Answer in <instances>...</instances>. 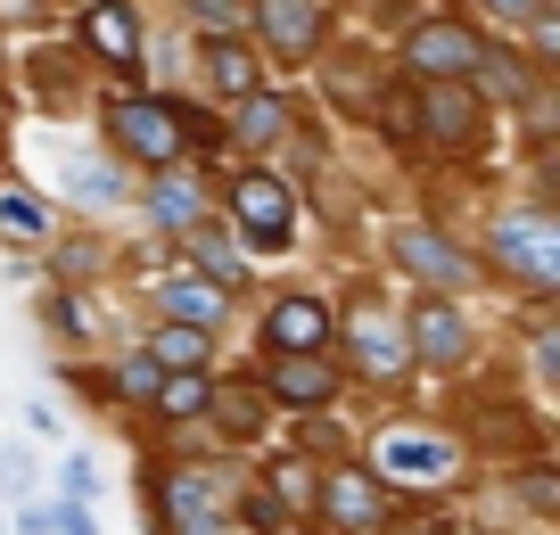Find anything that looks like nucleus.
<instances>
[{"label": "nucleus", "instance_id": "1", "mask_svg": "<svg viewBox=\"0 0 560 535\" xmlns=\"http://www.w3.org/2000/svg\"><path fill=\"white\" fill-rule=\"evenodd\" d=\"M494 264H503L520 289H560V223L552 214H503L494 223Z\"/></svg>", "mask_w": 560, "mask_h": 535}, {"label": "nucleus", "instance_id": "2", "mask_svg": "<svg viewBox=\"0 0 560 535\" xmlns=\"http://www.w3.org/2000/svg\"><path fill=\"white\" fill-rule=\"evenodd\" d=\"M182 107H165V100H116L107 107V140L116 149H132L140 165H158V173H174V156H182Z\"/></svg>", "mask_w": 560, "mask_h": 535}, {"label": "nucleus", "instance_id": "3", "mask_svg": "<svg viewBox=\"0 0 560 535\" xmlns=\"http://www.w3.org/2000/svg\"><path fill=\"white\" fill-rule=\"evenodd\" d=\"M231 214H240L256 256H280V247L298 240V231H289V190H280L272 173H240V182H231Z\"/></svg>", "mask_w": 560, "mask_h": 535}, {"label": "nucleus", "instance_id": "4", "mask_svg": "<svg viewBox=\"0 0 560 535\" xmlns=\"http://www.w3.org/2000/svg\"><path fill=\"white\" fill-rule=\"evenodd\" d=\"M404 58H412L420 83H470L478 58H487V42H478L470 25H420V34L404 42Z\"/></svg>", "mask_w": 560, "mask_h": 535}, {"label": "nucleus", "instance_id": "5", "mask_svg": "<svg viewBox=\"0 0 560 535\" xmlns=\"http://www.w3.org/2000/svg\"><path fill=\"white\" fill-rule=\"evenodd\" d=\"M396 264L412 280H429V289H470V256H462L445 231H429V223H396Z\"/></svg>", "mask_w": 560, "mask_h": 535}, {"label": "nucleus", "instance_id": "6", "mask_svg": "<svg viewBox=\"0 0 560 535\" xmlns=\"http://www.w3.org/2000/svg\"><path fill=\"white\" fill-rule=\"evenodd\" d=\"M256 34L272 58H314L322 50V0H256Z\"/></svg>", "mask_w": 560, "mask_h": 535}, {"label": "nucleus", "instance_id": "7", "mask_svg": "<svg viewBox=\"0 0 560 535\" xmlns=\"http://www.w3.org/2000/svg\"><path fill=\"white\" fill-rule=\"evenodd\" d=\"M165 519H174V535H223V478L174 469L165 478Z\"/></svg>", "mask_w": 560, "mask_h": 535}, {"label": "nucleus", "instance_id": "8", "mask_svg": "<svg viewBox=\"0 0 560 535\" xmlns=\"http://www.w3.org/2000/svg\"><path fill=\"white\" fill-rule=\"evenodd\" d=\"M322 511H330V527L371 535V527H380V511H387V495H380V469H338V478L322 486Z\"/></svg>", "mask_w": 560, "mask_h": 535}, {"label": "nucleus", "instance_id": "9", "mask_svg": "<svg viewBox=\"0 0 560 535\" xmlns=\"http://www.w3.org/2000/svg\"><path fill=\"white\" fill-rule=\"evenodd\" d=\"M420 124H429L438 149H470L478 140V100L462 83H420Z\"/></svg>", "mask_w": 560, "mask_h": 535}, {"label": "nucleus", "instance_id": "10", "mask_svg": "<svg viewBox=\"0 0 560 535\" xmlns=\"http://www.w3.org/2000/svg\"><path fill=\"white\" fill-rule=\"evenodd\" d=\"M83 42H91L116 74H140V25H132V9H124V0H91V9H83Z\"/></svg>", "mask_w": 560, "mask_h": 535}, {"label": "nucleus", "instance_id": "11", "mask_svg": "<svg viewBox=\"0 0 560 535\" xmlns=\"http://www.w3.org/2000/svg\"><path fill=\"white\" fill-rule=\"evenodd\" d=\"M412 354H420V363H462V354H470V322H462L445 296H420V313H412Z\"/></svg>", "mask_w": 560, "mask_h": 535}, {"label": "nucleus", "instance_id": "12", "mask_svg": "<svg viewBox=\"0 0 560 535\" xmlns=\"http://www.w3.org/2000/svg\"><path fill=\"white\" fill-rule=\"evenodd\" d=\"M264 338H272V354H322V346H330V313H322L314 296H280Z\"/></svg>", "mask_w": 560, "mask_h": 535}, {"label": "nucleus", "instance_id": "13", "mask_svg": "<svg viewBox=\"0 0 560 535\" xmlns=\"http://www.w3.org/2000/svg\"><path fill=\"white\" fill-rule=\"evenodd\" d=\"M158 305H165V322H182V329H214L231 313V296L214 289V280H198V272H174V280H158Z\"/></svg>", "mask_w": 560, "mask_h": 535}, {"label": "nucleus", "instance_id": "14", "mask_svg": "<svg viewBox=\"0 0 560 535\" xmlns=\"http://www.w3.org/2000/svg\"><path fill=\"white\" fill-rule=\"evenodd\" d=\"M272 396H280V404H305V412H314V404H330V396H338V371L322 363V354H272Z\"/></svg>", "mask_w": 560, "mask_h": 535}, {"label": "nucleus", "instance_id": "15", "mask_svg": "<svg viewBox=\"0 0 560 535\" xmlns=\"http://www.w3.org/2000/svg\"><path fill=\"white\" fill-rule=\"evenodd\" d=\"M207 91H223V100H247V91H264V83H256V58H247L231 34L207 42Z\"/></svg>", "mask_w": 560, "mask_h": 535}, {"label": "nucleus", "instance_id": "16", "mask_svg": "<svg viewBox=\"0 0 560 535\" xmlns=\"http://www.w3.org/2000/svg\"><path fill=\"white\" fill-rule=\"evenodd\" d=\"M207 354H214V338L207 329H182V322H165L158 338H149V363L158 371H207Z\"/></svg>", "mask_w": 560, "mask_h": 535}, {"label": "nucleus", "instance_id": "17", "mask_svg": "<svg viewBox=\"0 0 560 535\" xmlns=\"http://www.w3.org/2000/svg\"><path fill=\"white\" fill-rule=\"evenodd\" d=\"M240 116H231V132H240V149H264V140L289 132V107L272 100V91H247V100H231Z\"/></svg>", "mask_w": 560, "mask_h": 535}, {"label": "nucleus", "instance_id": "18", "mask_svg": "<svg viewBox=\"0 0 560 535\" xmlns=\"http://www.w3.org/2000/svg\"><path fill=\"white\" fill-rule=\"evenodd\" d=\"M149 214H158L165 231H198V214H207V207H198V182H190V173H158Z\"/></svg>", "mask_w": 560, "mask_h": 535}, {"label": "nucleus", "instance_id": "19", "mask_svg": "<svg viewBox=\"0 0 560 535\" xmlns=\"http://www.w3.org/2000/svg\"><path fill=\"white\" fill-rule=\"evenodd\" d=\"M0 231L9 240H50V207L34 190H0Z\"/></svg>", "mask_w": 560, "mask_h": 535}, {"label": "nucleus", "instance_id": "20", "mask_svg": "<svg viewBox=\"0 0 560 535\" xmlns=\"http://www.w3.org/2000/svg\"><path fill=\"white\" fill-rule=\"evenodd\" d=\"M354 346H363V363L380 371V380H396V371H404V346L387 338V322H371V313H354Z\"/></svg>", "mask_w": 560, "mask_h": 535}, {"label": "nucleus", "instance_id": "21", "mask_svg": "<svg viewBox=\"0 0 560 535\" xmlns=\"http://www.w3.org/2000/svg\"><path fill=\"white\" fill-rule=\"evenodd\" d=\"M207 396H214V387L198 380V371H165V380H158V412H174V420L207 412Z\"/></svg>", "mask_w": 560, "mask_h": 535}, {"label": "nucleus", "instance_id": "22", "mask_svg": "<svg viewBox=\"0 0 560 535\" xmlns=\"http://www.w3.org/2000/svg\"><path fill=\"white\" fill-rule=\"evenodd\" d=\"M198 264H207V272H214V289H240V280H247V264L240 256H231V240H214V231H198Z\"/></svg>", "mask_w": 560, "mask_h": 535}, {"label": "nucleus", "instance_id": "23", "mask_svg": "<svg viewBox=\"0 0 560 535\" xmlns=\"http://www.w3.org/2000/svg\"><path fill=\"white\" fill-rule=\"evenodd\" d=\"M214 420H223L231 437H256V429H264V412H256V396H247V387H231V396H214Z\"/></svg>", "mask_w": 560, "mask_h": 535}, {"label": "nucleus", "instance_id": "24", "mask_svg": "<svg viewBox=\"0 0 560 535\" xmlns=\"http://www.w3.org/2000/svg\"><path fill=\"white\" fill-rule=\"evenodd\" d=\"M74 198H83V207H116L124 182H116L107 165H74Z\"/></svg>", "mask_w": 560, "mask_h": 535}, {"label": "nucleus", "instance_id": "25", "mask_svg": "<svg viewBox=\"0 0 560 535\" xmlns=\"http://www.w3.org/2000/svg\"><path fill=\"white\" fill-rule=\"evenodd\" d=\"M478 91H494V100H520V91H527V74L520 67H511V58H478Z\"/></svg>", "mask_w": 560, "mask_h": 535}, {"label": "nucleus", "instance_id": "26", "mask_svg": "<svg viewBox=\"0 0 560 535\" xmlns=\"http://www.w3.org/2000/svg\"><path fill=\"white\" fill-rule=\"evenodd\" d=\"M58 478H67V502H91V495H100V478H91V453H67V462H58Z\"/></svg>", "mask_w": 560, "mask_h": 535}, {"label": "nucleus", "instance_id": "27", "mask_svg": "<svg viewBox=\"0 0 560 535\" xmlns=\"http://www.w3.org/2000/svg\"><path fill=\"white\" fill-rule=\"evenodd\" d=\"M272 486H280V502H314V478H305L298 462H280V469H272Z\"/></svg>", "mask_w": 560, "mask_h": 535}, {"label": "nucleus", "instance_id": "28", "mask_svg": "<svg viewBox=\"0 0 560 535\" xmlns=\"http://www.w3.org/2000/svg\"><path fill=\"white\" fill-rule=\"evenodd\" d=\"M247 519H256L264 535H280V527H289V511H280V495H247Z\"/></svg>", "mask_w": 560, "mask_h": 535}, {"label": "nucleus", "instance_id": "29", "mask_svg": "<svg viewBox=\"0 0 560 535\" xmlns=\"http://www.w3.org/2000/svg\"><path fill=\"white\" fill-rule=\"evenodd\" d=\"M50 535H100V527H91L83 502H58V511H50Z\"/></svg>", "mask_w": 560, "mask_h": 535}, {"label": "nucleus", "instance_id": "30", "mask_svg": "<svg viewBox=\"0 0 560 535\" xmlns=\"http://www.w3.org/2000/svg\"><path fill=\"white\" fill-rule=\"evenodd\" d=\"M198 25H207V34H231V25H240V0H198Z\"/></svg>", "mask_w": 560, "mask_h": 535}, {"label": "nucleus", "instance_id": "31", "mask_svg": "<svg viewBox=\"0 0 560 535\" xmlns=\"http://www.w3.org/2000/svg\"><path fill=\"white\" fill-rule=\"evenodd\" d=\"M158 380H165V371L149 363V354H132V363H124V387H132V396H158Z\"/></svg>", "mask_w": 560, "mask_h": 535}, {"label": "nucleus", "instance_id": "32", "mask_svg": "<svg viewBox=\"0 0 560 535\" xmlns=\"http://www.w3.org/2000/svg\"><path fill=\"white\" fill-rule=\"evenodd\" d=\"M42 18H50L42 0H0V25H42Z\"/></svg>", "mask_w": 560, "mask_h": 535}, {"label": "nucleus", "instance_id": "33", "mask_svg": "<svg viewBox=\"0 0 560 535\" xmlns=\"http://www.w3.org/2000/svg\"><path fill=\"white\" fill-rule=\"evenodd\" d=\"M487 9H503V18H520V25H536V18H544V0H487Z\"/></svg>", "mask_w": 560, "mask_h": 535}, {"label": "nucleus", "instance_id": "34", "mask_svg": "<svg viewBox=\"0 0 560 535\" xmlns=\"http://www.w3.org/2000/svg\"><path fill=\"white\" fill-rule=\"evenodd\" d=\"M412 535H445V527H412Z\"/></svg>", "mask_w": 560, "mask_h": 535}]
</instances>
